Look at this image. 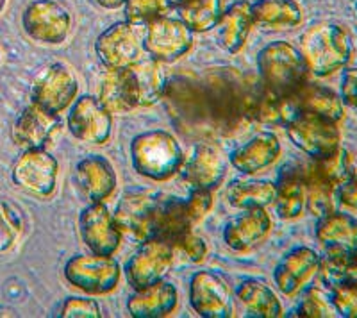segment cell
<instances>
[{
	"label": "cell",
	"mask_w": 357,
	"mask_h": 318,
	"mask_svg": "<svg viewBox=\"0 0 357 318\" xmlns=\"http://www.w3.org/2000/svg\"><path fill=\"white\" fill-rule=\"evenodd\" d=\"M341 100L343 104L357 109V68L345 70L341 77Z\"/></svg>",
	"instance_id": "42"
},
{
	"label": "cell",
	"mask_w": 357,
	"mask_h": 318,
	"mask_svg": "<svg viewBox=\"0 0 357 318\" xmlns=\"http://www.w3.org/2000/svg\"><path fill=\"white\" fill-rule=\"evenodd\" d=\"M59 315L63 318H100L102 311L95 298L70 297L65 301Z\"/></svg>",
	"instance_id": "39"
},
{
	"label": "cell",
	"mask_w": 357,
	"mask_h": 318,
	"mask_svg": "<svg viewBox=\"0 0 357 318\" xmlns=\"http://www.w3.org/2000/svg\"><path fill=\"white\" fill-rule=\"evenodd\" d=\"M293 315L302 318H329L336 317V310L333 301L320 288H309L304 292Z\"/></svg>",
	"instance_id": "37"
},
{
	"label": "cell",
	"mask_w": 357,
	"mask_h": 318,
	"mask_svg": "<svg viewBox=\"0 0 357 318\" xmlns=\"http://www.w3.org/2000/svg\"><path fill=\"white\" fill-rule=\"evenodd\" d=\"M188 215H190L193 225L199 224L207 213L211 211L213 208V192H207V190H193L190 195V199L186 200Z\"/></svg>",
	"instance_id": "41"
},
{
	"label": "cell",
	"mask_w": 357,
	"mask_h": 318,
	"mask_svg": "<svg viewBox=\"0 0 357 318\" xmlns=\"http://www.w3.org/2000/svg\"><path fill=\"white\" fill-rule=\"evenodd\" d=\"M75 181L89 202H106L116 190L118 176L109 159L100 154H91L77 163Z\"/></svg>",
	"instance_id": "20"
},
{
	"label": "cell",
	"mask_w": 357,
	"mask_h": 318,
	"mask_svg": "<svg viewBox=\"0 0 357 318\" xmlns=\"http://www.w3.org/2000/svg\"><path fill=\"white\" fill-rule=\"evenodd\" d=\"M273 206L280 218L295 220L305 209V181L302 163L286 165L275 184Z\"/></svg>",
	"instance_id": "26"
},
{
	"label": "cell",
	"mask_w": 357,
	"mask_h": 318,
	"mask_svg": "<svg viewBox=\"0 0 357 318\" xmlns=\"http://www.w3.org/2000/svg\"><path fill=\"white\" fill-rule=\"evenodd\" d=\"M227 202L236 209L266 208L275 199V183L270 181H234L225 190Z\"/></svg>",
	"instance_id": "32"
},
{
	"label": "cell",
	"mask_w": 357,
	"mask_h": 318,
	"mask_svg": "<svg viewBox=\"0 0 357 318\" xmlns=\"http://www.w3.org/2000/svg\"><path fill=\"white\" fill-rule=\"evenodd\" d=\"M174 262V245L161 238H151L139 243L138 250L129 257L123 273L127 282L134 290H142L146 286L165 279Z\"/></svg>",
	"instance_id": "12"
},
{
	"label": "cell",
	"mask_w": 357,
	"mask_h": 318,
	"mask_svg": "<svg viewBox=\"0 0 357 318\" xmlns=\"http://www.w3.org/2000/svg\"><path fill=\"white\" fill-rule=\"evenodd\" d=\"M79 95V79L66 63H52L36 77L31 103L52 114L68 109Z\"/></svg>",
	"instance_id": "10"
},
{
	"label": "cell",
	"mask_w": 357,
	"mask_h": 318,
	"mask_svg": "<svg viewBox=\"0 0 357 318\" xmlns=\"http://www.w3.org/2000/svg\"><path fill=\"white\" fill-rule=\"evenodd\" d=\"M291 98L293 104H295L296 114H317V116H324V119L333 120L336 123H340L345 116L341 97L336 91H333L331 88H325V86L307 81L301 90L291 93Z\"/></svg>",
	"instance_id": "27"
},
{
	"label": "cell",
	"mask_w": 357,
	"mask_h": 318,
	"mask_svg": "<svg viewBox=\"0 0 357 318\" xmlns=\"http://www.w3.org/2000/svg\"><path fill=\"white\" fill-rule=\"evenodd\" d=\"M301 52L314 77H329L349 65L354 41L343 25L321 22L311 25L302 34Z\"/></svg>",
	"instance_id": "1"
},
{
	"label": "cell",
	"mask_w": 357,
	"mask_h": 318,
	"mask_svg": "<svg viewBox=\"0 0 357 318\" xmlns=\"http://www.w3.org/2000/svg\"><path fill=\"white\" fill-rule=\"evenodd\" d=\"M130 161L139 176L151 181H168L184 161L181 143L170 132L155 129L138 135L130 143Z\"/></svg>",
	"instance_id": "3"
},
{
	"label": "cell",
	"mask_w": 357,
	"mask_h": 318,
	"mask_svg": "<svg viewBox=\"0 0 357 318\" xmlns=\"http://www.w3.org/2000/svg\"><path fill=\"white\" fill-rule=\"evenodd\" d=\"M254 27L256 24L252 17V2L236 0L229 8L223 9L215 27L218 45L229 54L241 52Z\"/></svg>",
	"instance_id": "23"
},
{
	"label": "cell",
	"mask_w": 357,
	"mask_h": 318,
	"mask_svg": "<svg viewBox=\"0 0 357 318\" xmlns=\"http://www.w3.org/2000/svg\"><path fill=\"white\" fill-rule=\"evenodd\" d=\"M6 8H8V0H0V15L4 13Z\"/></svg>",
	"instance_id": "45"
},
{
	"label": "cell",
	"mask_w": 357,
	"mask_h": 318,
	"mask_svg": "<svg viewBox=\"0 0 357 318\" xmlns=\"http://www.w3.org/2000/svg\"><path fill=\"white\" fill-rule=\"evenodd\" d=\"M193 222L188 215L186 200L174 195L155 193L154 206L151 215V236L161 238L170 245L177 243L188 231H191Z\"/></svg>",
	"instance_id": "18"
},
{
	"label": "cell",
	"mask_w": 357,
	"mask_h": 318,
	"mask_svg": "<svg viewBox=\"0 0 357 318\" xmlns=\"http://www.w3.org/2000/svg\"><path fill=\"white\" fill-rule=\"evenodd\" d=\"M59 163L45 149L24 151L13 165L11 179L15 186L38 199H49L56 193Z\"/></svg>",
	"instance_id": "7"
},
{
	"label": "cell",
	"mask_w": 357,
	"mask_h": 318,
	"mask_svg": "<svg viewBox=\"0 0 357 318\" xmlns=\"http://www.w3.org/2000/svg\"><path fill=\"white\" fill-rule=\"evenodd\" d=\"M340 123L317 114L301 113L286 126L289 139L311 159L331 156L341 147Z\"/></svg>",
	"instance_id": "8"
},
{
	"label": "cell",
	"mask_w": 357,
	"mask_h": 318,
	"mask_svg": "<svg viewBox=\"0 0 357 318\" xmlns=\"http://www.w3.org/2000/svg\"><path fill=\"white\" fill-rule=\"evenodd\" d=\"M172 11L168 0H127L123 6L126 20L136 27H145L151 22L165 17Z\"/></svg>",
	"instance_id": "36"
},
{
	"label": "cell",
	"mask_w": 357,
	"mask_h": 318,
	"mask_svg": "<svg viewBox=\"0 0 357 318\" xmlns=\"http://www.w3.org/2000/svg\"><path fill=\"white\" fill-rule=\"evenodd\" d=\"M172 9L193 33H207L216 27L225 8L223 0H177Z\"/></svg>",
	"instance_id": "31"
},
{
	"label": "cell",
	"mask_w": 357,
	"mask_h": 318,
	"mask_svg": "<svg viewBox=\"0 0 357 318\" xmlns=\"http://www.w3.org/2000/svg\"><path fill=\"white\" fill-rule=\"evenodd\" d=\"M72 27V13L59 0H31L22 13L24 33L40 45H61L68 40Z\"/></svg>",
	"instance_id": "4"
},
{
	"label": "cell",
	"mask_w": 357,
	"mask_h": 318,
	"mask_svg": "<svg viewBox=\"0 0 357 318\" xmlns=\"http://www.w3.org/2000/svg\"><path fill=\"white\" fill-rule=\"evenodd\" d=\"M65 279L88 295H107L122 279V266L113 256L77 254L66 262Z\"/></svg>",
	"instance_id": "5"
},
{
	"label": "cell",
	"mask_w": 357,
	"mask_h": 318,
	"mask_svg": "<svg viewBox=\"0 0 357 318\" xmlns=\"http://www.w3.org/2000/svg\"><path fill=\"white\" fill-rule=\"evenodd\" d=\"M178 172L193 190L215 192L227 176V163L218 149L202 143L193 149L190 158H184Z\"/></svg>",
	"instance_id": "16"
},
{
	"label": "cell",
	"mask_w": 357,
	"mask_h": 318,
	"mask_svg": "<svg viewBox=\"0 0 357 318\" xmlns=\"http://www.w3.org/2000/svg\"><path fill=\"white\" fill-rule=\"evenodd\" d=\"M356 270H357V262H356Z\"/></svg>",
	"instance_id": "48"
},
{
	"label": "cell",
	"mask_w": 357,
	"mask_h": 318,
	"mask_svg": "<svg viewBox=\"0 0 357 318\" xmlns=\"http://www.w3.org/2000/svg\"><path fill=\"white\" fill-rule=\"evenodd\" d=\"M93 2L106 11H116V9H122L126 6L127 0H93Z\"/></svg>",
	"instance_id": "44"
},
{
	"label": "cell",
	"mask_w": 357,
	"mask_h": 318,
	"mask_svg": "<svg viewBox=\"0 0 357 318\" xmlns=\"http://www.w3.org/2000/svg\"><path fill=\"white\" fill-rule=\"evenodd\" d=\"M236 297L252 317L279 318L282 317V304L270 286L257 279H245L236 288Z\"/></svg>",
	"instance_id": "30"
},
{
	"label": "cell",
	"mask_w": 357,
	"mask_h": 318,
	"mask_svg": "<svg viewBox=\"0 0 357 318\" xmlns=\"http://www.w3.org/2000/svg\"><path fill=\"white\" fill-rule=\"evenodd\" d=\"M321 257L309 247H296L289 250L273 270V281L280 294L293 297L304 288L320 270Z\"/></svg>",
	"instance_id": "19"
},
{
	"label": "cell",
	"mask_w": 357,
	"mask_h": 318,
	"mask_svg": "<svg viewBox=\"0 0 357 318\" xmlns=\"http://www.w3.org/2000/svg\"><path fill=\"white\" fill-rule=\"evenodd\" d=\"M25 220L22 209L13 202L0 199V256L11 252L22 240Z\"/></svg>",
	"instance_id": "35"
},
{
	"label": "cell",
	"mask_w": 357,
	"mask_h": 318,
	"mask_svg": "<svg viewBox=\"0 0 357 318\" xmlns=\"http://www.w3.org/2000/svg\"><path fill=\"white\" fill-rule=\"evenodd\" d=\"M175 2H177V0H168V4H170V8H174Z\"/></svg>",
	"instance_id": "46"
},
{
	"label": "cell",
	"mask_w": 357,
	"mask_h": 318,
	"mask_svg": "<svg viewBox=\"0 0 357 318\" xmlns=\"http://www.w3.org/2000/svg\"><path fill=\"white\" fill-rule=\"evenodd\" d=\"M178 294L167 279L136 290L127 301V311L134 318H165L175 311Z\"/></svg>",
	"instance_id": "24"
},
{
	"label": "cell",
	"mask_w": 357,
	"mask_h": 318,
	"mask_svg": "<svg viewBox=\"0 0 357 318\" xmlns=\"http://www.w3.org/2000/svg\"><path fill=\"white\" fill-rule=\"evenodd\" d=\"M336 192L341 204L350 209H357V170H354L352 176L336 188Z\"/></svg>",
	"instance_id": "43"
},
{
	"label": "cell",
	"mask_w": 357,
	"mask_h": 318,
	"mask_svg": "<svg viewBox=\"0 0 357 318\" xmlns=\"http://www.w3.org/2000/svg\"><path fill=\"white\" fill-rule=\"evenodd\" d=\"M331 301L336 315L345 318H357V282L347 278L331 288Z\"/></svg>",
	"instance_id": "38"
},
{
	"label": "cell",
	"mask_w": 357,
	"mask_h": 318,
	"mask_svg": "<svg viewBox=\"0 0 357 318\" xmlns=\"http://www.w3.org/2000/svg\"><path fill=\"white\" fill-rule=\"evenodd\" d=\"M307 167L318 179L333 186L334 190L340 184L345 183L352 176V172L356 170L350 152L341 147L331 156H327V158L311 159V163H307Z\"/></svg>",
	"instance_id": "34"
},
{
	"label": "cell",
	"mask_w": 357,
	"mask_h": 318,
	"mask_svg": "<svg viewBox=\"0 0 357 318\" xmlns=\"http://www.w3.org/2000/svg\"><path fill=\"white\" fill-rule=\"evenodd\" d=\"M175 247H177L191 263H202L207 256V243L199 236V234L193 233V231H188V233L175 243Z\"/></svg>",
	"instance_id": "40"
},
{
	"label": "cell",
	"mask_w": 357,
	"mask_h": 318,
	"mask_svg": "<svg viewBox=\"0 0 357 318\" xmlns=\"http://www.w3.org/2000/svg\"><path fill=\"white\" fill-rule=\"evenodd\" d=\"M95 52L107 70H122L136 65L143 57V40L136 25L116 22L98 34Z\"/></svg>",
	"instance_id": "11"
},
{
	"label": "cell",
	"mask_w": 357,
	"mask_h": 318,
	"mask_svg": "<svg viewBox=\"0 0 357 318\" xmlns=\"http://www.w3.org/2000/svg\"><path fill=\"white\" fill-rule=\"evenodd\" d=\"M356 17H357V0H356Z\"/></svg>",
	"instance_id": "47"
},
{
	"label": "cell",
	"mask_w": 357,
	"mask_h": 318,
	"mask_svg": "<svg viewBox=\"0 0 357 318\" xmlns=\"http://www.w3.org/2000/svg\"><path fill=\"white\" fill-rule=\"evenodd\" d=\"M143 50L158 63H175L193 49L195 33L178 17H165L145 25Z\"/></svg>",
	"instance_id": "6"
},
{
	"label": "cell",
	"mask_w": 357,
	"mask_h": 318,
	"mask_svg": "<svg viewBox=\"0 0 357 318\" xmlns=\"http://www.w3.org/2000/svg\"><path fill=\"white\" fill-rule=\"evenodd\" d=\"M155 193L151 192H134L127 193L118 202L114 220L122 231L123 236L132 241L151 240V215L154 206Z\"/></svg>",
	"instance_id": "22"
},
{
	"label": "cell",
	"mask_w": 357,
	"mask_h": 318,
	"mask_svg": "<svg viewBox=\"0 0 357 318\" xmlns=\"http://www.w3.org/2000/svg\"><path fill=\"white\" fill-rule=\"evenodd\" d=\"M191 308L204 318H227L232 315V297L227 282L209 270L197 272L190 282Z\"/></svg>",
	"instance_id": "15"
},
{
	"label": "cell",
	"mask_w": 357,
	"mask_h": 318,
	"mask_svg": "<svg viewBox=\"0 0 357 318\" xmlns=\"http://www.w3.org/2000/svg\"><path fill=\"white\" fill-rule=\"evenodd\" d=\"M272 231V218L266 208L243 209L223 227V241L236 252L254 249Z\"/></svg>",
	"instance_id": "21"
},
{
	"label": "cell",
	"mask_w": 357,
	"mask_h": 318,
	"mask_svg": "<svg viewBox=\"0 0 357 318\" xmlns=\"http://www.w3.org/2000/svg\"><path fill=\"white\" fill-rule=\"evenodd\" d=\"M254 24L273 31H289L304 22V9L296 0H256L252 2Z\"/></svg>",
	"instance_id": "28"
},
{
	"label": "cell",
	"mask_w": 357,
	"mask_h": 318,
	"mask_svg": "<svg viewBox=\"0 0 357 318\" xmlns=\"http://www.w3.org/2000/svg\"><path fill=\"white\" fill-rule=\"evenodd\" d=\"M79 231L84 245L93 254L113 256L122 243V231L114 220V213L104 202H91L79 215Z\"/></svg>",
	"instance_id": "14"
},
{
	"label": "cell",
	"mask_w": 357,
	"mask_h": 318,
	"mask_svg": "<svg viewBox=\"0 0 357 318\" xmlns=\"http://www.w3.org/2000/svg\"><path fill=\"white\" fill-rule=\"evenodd\" d=\"M70 135L89 145H106L113 135V113L93 95H81L70 106Z\"/></svg>",
	"instance_id": "9"
},
{
	"label": "cell",
	"mask_w": 357,
	"mask_h": 318,
	"mask_svg": "<svg viewBox=\"0 0 357 318\" xmlns=\"http://www.w3.org/2000/svg\"><path fill=\"white\" fill-rule=\"evenodd\" d=\"M257 70L264 90L291 95L309 81V66L301 49L289 41H272L257 54Z\"/></svg>",
	"instance_id": "2"
},
{
	"label": "cell",
	"mask_w": 357,
	"mask_h": 318,
	"mask_svg": "<svg viewBox=\"0 0 357 318\" xmlns=\"http://www.w3.org/2000/svg\"><path fill=\"white\" fill-rule=\"evenodd\" d=\"M0 59H2V56H0Z\"/></svg>",
	"instance_id": "49"
},
{
	"label": "cell",
	"mask_w": 357,
	"mask_h": 318,
	"mask_svg": "<svg viewBox=\"0 0 357 318\" xmlns=\"http://www.w3.org/2000/svg\"><path fill=\"white\" fill-rule=\"evenodd\" d=\"M317 240L329 259L356 270L357 262V220L349 213L331 211L321 216L317 225Z\"/></svg>",
	"instance_id": "13"
},
{
	"label": "cell",
	"mask_w": 357,
	"mask_h": 318,
	"mask_svg": "<svg viewBox=\"0 0 357 318\" xmlns=\"http://www.w3.org/2000/svg\"><path fill=\"white\" fill-rule=\"evenodd\" d=\"M100 100L111 113H130L139 107L129 68L107 70L100 84Z\"/></svg>",
	"instance_id": "29"
},
{
	"label": "cell",
	"mask_w": 357,
	"mask_h": 318,
	"mask_svg": "<svg viewBox=\"0 0 357 318\" xmlns=\"http://www.w3.org/2000/svg\"><path fill=\"white\" fill-rule=\"evenodd\" d=\"M61 129L59 114L45 111L36 104H29L13 126L11 138L22 151L45 149Z\"/></svg>",
	"instance_id": "17"
},
{
	"label": "cell",
	"mask_w": 357,
	"mask_h": 318,
	"mask_svg": "<svg viewBox=\"0 0 357 318\" xmlns=\"http://www.w3.org/2000/svg\"><path fill=\"white\" fill-rule=\"evenodd\" d=\"M130 77L134 82V90L138 95L139 107L155 104L162 93V77L159 63L155 59H139L136 65L129 66Z\"/></svg>",
	"instance_id": "33"
},
{
	"label": "cell",
	"mask_w": 357,
	"mask_h": 318,
	"mask_svg": "<svg viewBox=\"0 0 357 318\" xmlns=\"http://www.w3.org/2000/svg\"><path fill=\"white\" fill-rule=\"evenodd\" d=\"M280 151H282L280 142L273 132H259L250 142L245 143L243 147L236 149L229 156V161L245 176H254L257 172L272 167L279 159Z\"/></svg>",
	"instance_id": "25"
}]
</instances>
